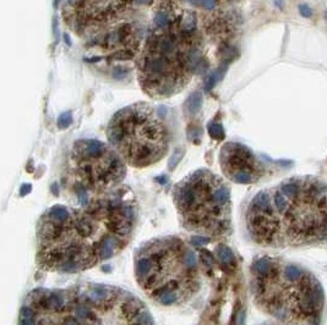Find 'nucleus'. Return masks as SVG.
Listing matches in <instances>:
<instances>
[{"label": "nucleus", "instance_id": "nucleus-6", "mask_svg": "<svg viewBox=\"0 0 327 325\" xmlns=\"http://www.w3.org/2000/svg\"><path fill=\"white\" fill-rule=\"evenodd\" d=\"M125 164L110 144L89 138L76 141L62 176V188L71 205H85L121 186Z\"/></svg>", "mask_w": 327, "mask_h": 325}, {"label": "nucleus", "instance_id": "nucleus-20", "mask_svg": "<svg viewBox=\"0 0 327 325\" xmlns=\"http://www.w3.org/2000/svg\"><path fill=\"white\" fill-rule=\"evenodd\" d=\"M133 2L138 3V4H149L151 0H133Z\"/></svg>", "mask_w": 327, "mask_h": 325}, {"label": "nucleus", "instance_id": "nucleus-5", "mask_svg": "<svg viewBox=\"0 0 327 325\" xmlns=\"http://www.w3.org/2000/svg\"><path fill=\"white\" fill-rule=\"evenodd\" d=\"M173 201L181 227L198 236L224 239L232 233L230 190L209 169H199L173 190Z\"/></svg>", "mask_w": 327, "mask_h": 325}, {"label": "nucleus", "instance_id": "nucleus-9", "mask_svg": "<svg viewBox=\"0 0 327 325\" xmlns=\"http://www.w3.org/2000/svg\"><path fill=\"white\" fill-rule=\"evenodd\" d=\"M76 291L82 325H155L146 304L127 290L86 284Z\"/></svg>", "mask_w": 327, "mask_h": 325}, {"label": "nucleus", "instance_id": "nucleus-12", "mask_svg": "<svg viewBox=\"0 0 327 325\" xmlns=\"http://www.w3.org/2000/svg\"><path fill=\"white\" fill-rule=\"evenodd\" d=\"M203 107V96L200 92H194L189 96L185 102V113L189 116H194Z\"/></svg>", "mask_w": 327, "mask_h": 325}, {"label": "nucleus", "instance_id": "nucleus-16", "mask_svg": "<svg viewBox=\"0 0 327 325\" xmlns=\"http://www.w3.org/2000/svg\"><path fill=\"white\" fill-rule=\"evenodd\" d=\"M196 26V20L194 15H191V14H189V15L185 16L183 19V30L186 31V32H190V31H192L195 28Z\"/></svg>", "mask_w": 327, "mask_h": 325}, {"label": "nucleus", "instance_id": "nucleus-15", "mask_svg": "<svg viewBox=\"0 0 327 325\" xmlns=\"http://www.w3.org/2000/svg\"><path fill=\"white\" fill-rule=\"evenodd\" d=\"M73 122V113L71 111H65L62 113L58 119V127L59 128H67L69 127Z\"/></svg>", "mask_w": 327, "mask_h": 325}, {"label": "nucleus", "instance_id": "nucleus-2", "mask_svg": "<svg viewBox=\"0 0 327 325\" xmlns=\"http://www.w3.org/2000/svg\"><path fill=\"white\" fill-rule=\"evenodd\" d=\"M244 221L249 237L261 247L323 243L327 241V184L312 176L284 180L254 196Z\"/></svg>", "mask_w": 327, "mask_h": 325}, {"label": "nucleus", "instance_id": "nucleus-17", "mask_svg": "<svg viewBox=\"0 0 327 325\" xmlns=\"http://www.w3.org/2000/svg\"><path fill=\"white\" fill-rule=\"evenodd\" d=\"M299 11H300L301 16H304V17H310V16L312 15L311 9H310L308 7V5H300V7H299Z\"/></svg>", "mask_w": 327, "mask_h": 325}, {"label": "nucleus", "instance_id": "nucleus-19", "mask_svg": "<svg viewBox=\"0 0 327 325\" xmlns=\"http://www.w3.org/2000/svg\"><path fill=\"white\" fill-rule=\"evenodd\" d=\"M125 73H126V70H123V66L121 67H118L115 68L114 71V76H125Z\"/></svg>", "mask_w": 327, "mask_h": 325}, {"label": "nucleus", "instance_id": "nucleus-4", "mask_svg": "<svg viewBox=\"0 0 327 325\" xmlns=\"http://www.w3.org/2000/svg\"><path fill=\"white\" fill-rule=\"evenodd\" d=\"M134 272L140 289L163 307L187 303L201 289L198 256L178 236H161L142 243L134 257Z\"/></svg>", "mask_w": 327, "mask_h": 325}, {"label": "nucleus", "instance_id": "nucleus-22", "mask_svg": "<svg viewBox=\"0 0 327 325\" xmlns=\"http://www.w3.org/2000/svg\"><path fill=\"white\" fill-rule=\"evenodd\" d=\"M264 325H283V324H264Z\"/></svg>", "mask_w": 327, "mask_h": 325}, {"label": "nucleus", "instance_id": "nucleus-3", "mask_svg": "<svg viewBox=\"0 0 327 325\" xmlns=\"http://www.w3.org/2000/svg\"><path fill=\"white\" fill-rule=\"evenodd\" d=\"M255 304L283 325H318L325 292L316 276L301 265L264 256L250 267Z\"/></svg>", "mask_w": 327, "mask_h": 325}, {"label": "nucleus", "instance_id": "nucleus-18", "mask_svg": "<svg viewBox=\"0 0 327 325\" xmlns=\"http://www.w3.org/2000/svg\"><path fill=\"white\" fill-rule=\"evenodd\" d=\"M181 156H183V153H175V154H174V156H173V158L170 159V161H169L170 169H173V168H174L175 165L178 164V161L180 160Z\"/></svg>", "mask_w": 327, "mask_h": 325}, {"label": "nucleus", "instance_id": "nucleus-21", "mask_svg": "<svg viewBox=\"0 0 327 325\" xmlns=\"http://www.w3.org/2000/svg\"><path fill=\"white\" fill-rule=\"evenodd\" d=\"M216 2H222V3H232V2H237V0H216Z\"/></svg>", "mask_w": 327, "mask_h": 325}, {"label": "nucleus", "instance_id": "nucleus-7", "mask_svg": "<svg viewBox=\"0 0 327 325\" xmlns=\"http://www.w3.org/2000/svg\"><path fill=\"white\" fill-rule=\"evenodd\" d=\"M108 142L126 164L146 168L169 149L168 127L147 103H136L114 114L107 127Z\"/></svg>", "mask_w": 327, "mask_h": 325}, {"label": "nucleus", "instance_id": "nucleus-11", "mask_svg": "<svg viewBox=\"0 0 327 325\" xmlns=\"http://www.w3.org/2000/svg\"><path fill=\"white\" fill-rule=\"evenodd\" d=\"M220 165L224 175L237 184H254L264 176L265 168L246 145L228 142L220 152Z\"/></svg>", "mask_w": 327, "mask_h": 325}, {"label": "nucleus", "instance_id": "nucleus-10", "mask_svg": "<svg viewBox=\"0 0 327 325\" xmlns=\"http://www.w3.org/2000/svg\"><path fill=\"white\" fill-rule=\"evenodd\" d=\"M18 325H82L76 286L31 290L20 308Z\"/></svg>", "mask_w": 327, "mask_h": 325}, {"label": "nucleus", "instance_id": "nucleus-14", "mask_svg": "<svg viewBox=\"0 0 327 325\" xmlns=\"http://www.w3.org/2000/svg\"><path fill=\"white\" fill-rule=\"evenodd\" d=\"M169 24V16L168 14L164 11H158L155 16V25L158 28H166Z\"/></svg>", "mask_w": 327, "mask_h": 325}, {"label": "nucleus", "instance_id": "nucleus-1", "mask_svg": "<svg viewBox=\"0 0 327 325\" xmlns=\"http://www.w3.org/2000/svg\"><path fill=\"white\" fill-rule=\"evenodd\" d=\"M138 216V203L126 186L85 205H53L37 224V265L59 274L92 269L124 251L133 239Z\"/></svg>", "mask_w": 327, "mask_h": 325}, {"label": "nucleus", "instance_id": "nucleus-13", "mask_svg": "<svg viewBox=\"0 0 327 325\" xmlns=\"http://www.w3.org/2000/svg\"><path fill=\"white\" fill-rule=\"evenodd\" d=\"M207 130H209V133L210 136L212 137V138L215 139H223L224 138V131H223V127H222L221 124H218V122H211V124L209 125V127H207Z\"/></svg>", "mask_w": 327, "mask_h": 325}, {"label": "nucleus", "instance_id": "nucleus-8", "mask_svg": "<svg viewBox=\"0 0 327 325\" xmlns=\"http://www.w3.org/2000/svg\"><path fill=\"white\" fill-rule=\"evenodd\" d=\"M189 55L172 34L150 37L136 62L145 92L152 98H168L183 91L191 78Z\"/></svg>", "mask_w": 327, "mask_h": 325}]
</instances>
